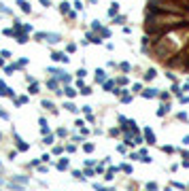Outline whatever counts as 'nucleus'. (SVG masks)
Segmentation results:
<instances>
[{"mask_svg": "<svg viewBox=\"0 0 189 191\" xmlns=\"http://www.w3.org/2000/svg\"><path fill=\"white\" fill-rule=\"evenodd\" d=\"M15 134V140H17V149H19V151H28L30 149V144L28 142H23L21 138H19V134H17V132H13Z\"/></svg>", "mask_w": 189, "mask_h": 191, "instance_id": "1", "label": "nucleus"}, {"mask_svg": "<svg viewBox=\"0 0 189 191\" xmlns=\"http://www.w3.org/2000/svg\"><path fill=\"white\" fill-rule=\"evenodd\" d=\"M51 60H53V62H64V64H66L70 58L66 55V53H53V55H51Z\"/></svg>", "mask_w": 189, "mask_h": 191, "instance_id": "2", "label": "nucleus"}, {"mask_svg": "<svg viewBox=\"0 0 189 191\" xmlns=\"http://www.w3.org/2000/svg\"><path fill=\"white\" fill-rule=\"evenodd\" d=\"M155 96H159V89H145V92H142V98H155Z\"/></svg>", "mask_w": 189, "mask_h": 191, "instance_id": "3", "label": "nucleus"}, {"mask_svg": "<svg viewBox=\"0 0 189 191\" xmlns=\"http://www.w3.org/2000/svg\"><path fill=\"white\" fill-rule=\"evenodd\" d=\"M17 4H19V9L23 13H30L32 11V6H30V2H26V0H17Z\"/></svg>", "mask_w": 189, "mask_h": 191, "instance_id": "4", "label": "nucleus"}, {"mask_svg": "<svg viewBox=\"0 0 189 191\" xmlns=\"http://www.w3.org/2000/svg\"><path fill=\"white\" fill-rule=\"evenodd\" d=\"M96 81H98V83H104V81H106V72H104L102 68L96 70Z\"/></svg>", "mask_w": 189, "mask_h": 191, "instance_id": "5", "label": "nucleus"}, {"mask_svg": "<svg viewBox=\"0 0 189 191\" xmlns=\"http://www.w3.org/2000/svg\"><path fill=\"white\" fill-rule=\"evenodd\" d=\"M145 138H147V142H149V144H153V142H155V136H153V132L149 130V127L145 130Z\"/></svg>", "mask_w": 189, "mask_h": 191, "instance_id": "6", "label": "nucleus"}, {"mask_svg": "<svg viewBox=\"0 0 189 191\" xmlns=\"http://www.w3.org/2000/svg\"><path fill=\"white\" fill-rule=\"evenodd\" d=\"M87 38L92 40V43H96V45L102 43V36H96V34H92V32H87Z\"/></svg>", "mask_w": 189, "mask_h": 191, "instance_id": "7", "label": "nucleus"}, {"mask_svg": "<svg viewBox=\"0 0 189 191\" xmlns=\"http://www.w3.org/2000/svg\"><path fill=\"white\" fill-rule=\"evenodd\" d=\"M47 43H60V34H45Z\"/></svg>", "mask_w": 189, "mask_h": 191, "instance_id": "8", "label": "nucleus"}, {"mask_svg": "<svg viewBox=\"0 0 189 191\" xmlns=\"http://www.w3.org/2000/svg\"><path fill=\"white\" fill-rule=\"evenodd\" d=\"M13 180H15V183H19V185H26V183H28V176L17 174V176H13Z\"/></svg>", "mask_w": 189, "mask_h": 191, "instance_id": "9", "label": "nucleus"}, {"mask_svg": "<svg viewBox=\"0 0 189 191\" xmlns=\"http://www.w3.org/2000/svg\"><path fill=\"white\" fill-rule=\"evenodd\" d=\"M38 123H41V132H43V134H49V125H47V121H45V119H38Z\"/></svg>", "mask_w": 189, "mask_h": 191, "instance_id": "10", "label": "nucleus"}, {"mask_svg": "<svg viewBox=\"0 0 189 191\" xmlns=\"http://www.w3.org/2000/svg\"><path fill=\"white\" fill-rule=\"evenodd\" d=\"M117 9H119V4L113 2V4H111V9H109V15H111V17H117Z\"/></svg>", "mask_w": 189, "mask_h": 191, "instance_id": "11", "label": "nucleus"}, {"mask_svg": "<svg viewBox=\"0 0 189 191\" xmlns=\"http://www.w3.org/2000/svg\"><path fill=\"white\" fill-rule=\"evenodd\" d=\"M60 11L64 13V15H68V13H70V4H68V2H62V4H60Z\"/></svg>", "mask_w": 189, "mask_h": 191, "instance_id": "12", "label": "nucleus"}, {"mask_svg": "<svg viewBox=\"0 0 189 191\" xmlns=\"http://www.w3.org/2000/svg\"><path fill=\"white\" fill-rule=\"evenodd\" d=\"M66 168H68V159L64 157V159H60V161H58V170H66Z\"/></svg>", "mask_w": 189, "mask_h": 191, "instance_id": "13", "label": "nucleus"}, {"mask_svg": "<svg viewBox=\"0 0 189 191\" xmlns=\"http://www.w3.org/2000/svg\"><path fill=\"white\" fill-rule=\"evenodd\" d=\"M9 189H15V191H23V185H17L15 180H11V183H9Z\"/></svg>", "mask_w": 189, "mask_h": 191, "instance_id": "14", "label": "nucleus"}, {"mask_svg": "<svg viewBox=\"0 0 189 191\" xmlns=\"http://www.w3.org/2000/svg\"><path fill=\"white\" fill-rule=\"evenodd\" d=\"M64 94H66L68 98H75V96H77V89H72V87H66V89H64Z\"/></svg>", "mask_w": 189, "mask_h": 191, "instance_id": "15", "label": "nucleus"}, {"mask_svg": "<svg viewBox=\"0 0 189 191\" xmlns=\"http://www.w3.org/2000/svg\"><path fill=\"white\" fill-rule=\"evenodd\" d=\"M28 102V96H21V98H15V104L17 106H21V104H26Z\"/></svg>", "mask_w": 189, "mask_h": 191, "instance_id": "16", "label": "nucleus"}, {"mask_svg": "<svg viewBox=\"0 0 189 191\" xmlns=\"http://www.w3.org/2000/svg\"><path fill=\"white\" fill-rule=\"evenodd\" d=\"M43 106H45V108H49V111H53V113H55V106H53V102H49V100H43Z\"/></svg>", "mask_w": 189, "mask_h": 191, "instance_id": "17", "label": "nucleus"}, {"mask_svg": "<svg viewBox=\"0 0 189 191\" xmlns=\"http://www.w3.org/2000/svg\"><path fill=\"white\" fill-rule=\"evenodd\" d=\"M17 68H19V64H11V66H6V68H4V72H6V75H11V72L17 70Z\"/></svg>", "mask_w": 189, "mask_h": 191, "instance_id": "18", "label": "nucleus"}, {"mask_svg": "<svg viewBox=\"0 0 189 191\" xmlns=\"http://www.w3.org/2000/svg\"><path fill=\"white\" fill-rule=\"evenodd\" d=\"M102 87L106 89V92H111V89L115 87V83H113V81H104V83H102Z\"/></svg>", "mask_w": 189, "mask_h": 191, "instance_id": "19", "label": "nucleus"}, {"mask_svg": "<svg viewBox=\"0 0 189 191\" xmlns=\"http://www.w3.org/2000/svg\"><path fill=\"white\" fill-rule=\"evenodd\" d=\"M130 100H132V96L125 94V89H121V102H130Z\"/></svg>", "mask_w": 189, "mask_h": 191, "instance_id": "20", "label": "nucleus"}, {"mask_svg": "<svg viewBox=\"0 0 189 191\" xmlns=\"http://www.w3.org/2000/svg\"><path fill=\"white\" fill-rule=\"evenodd\" d=\"M64 108H68L70 113H77V111H79V108H77V106H75L72 102H66V104H64Z\"/></svg>", "mask_w": 189, "mask_h": 191, "instance_id": "21", "label": "nucleus"}, {"mask_svg": "<svg viewBox=\"0 0 189 191\" xmlns=\"http://www.w3.org/2000/svg\"><path fill=\"white\" fill-rule=\"evenodd\" d=\"M100 36H104V38H109V36H111V30H109V28H100Z\"/></svg>", "mask_w": 189, "mask_h": 191, "instance_id": "22", "label": "nucleus"}, {"mask_svg": "<svg viewBox=\"0 0 189 191\" xmlns=\"http://www.w3.org/2000/svg\"><path fill=\"white\" fill-rule=\"evenodd\" d=\"M30 94H38V83H36V81L30 85Z\"/></svg>", "mask_w": 189, "mask_h": 191, "instance_id": "23", "label": "nucleus"}, {"mask_svg": "<svg viewBox=\"0 0 189 191\" xmlns=\"http://www.w3.org/2000/svg\"><path fill=\"white\" fill-rule=\"evenodd\" d=\"M45 144H51L53 142V134H45V140H43Z\"/></svg>", "mask_w": 189, "mask_h": 191, "instance_id": "24", "label": "nucleus"}, {"mask_svg": "<svg viewBox=\"0 0 189 191\" xmlns=\"http://www.w3.org/2000/svg\"><path fill=\"white\" fill-rule=\"evenodd\" d=\"M83 149H85V153H92V151H94V144L87 142V144H83Z\"/></svg>", "mask_w": 189, "mask_h": 191, "instance_id": "25", "label": "nucleus"}, {"mask_svg": "<svg viewBox=\"0 0 189 191\" xmlns=\"http://www.w3.org/2000/svg\"><path fill=\"white\" fill-rule=\"evenodd\" d=\"M166 113H168V106L164 104V106H161V108H159V111H157V115H159V117H164Z\"/></svg>", "mask_w": 189, "mask_h": 191, "instance_id": "26", "label": "nucleus"}, {"mask_svg": "<svg viewBox=\"0 0 189 191\" xmlns=\"http://www.w3.org/2000/svg\"><path fill=\"white\" fill-rule=\"evenodd\" d=\"M47 87H49V89H58V81H53V79H51L49 83H47Z\"/></svg>", "mask_w": 189, "mask_h": 191, "instance_id": "27", "label": "nucleus"}, {"mask_svg": "<svg viewBox=\"0 0 189 191\" xmlns=\"http://www.w3.org/2000/svg\"><path fill=\"white\" fill-rule=\"evenodd\" d=\"M153 77H155V70H149V72H147V75H145V81H151Z\"/></svg>", "mask_w": 189, "mask_h": 191, "instance_id": "28", "label": "nucleus"}, {"mask_svg": "<svg viewBox=\"0 0 189 191\" xmlns=\"http://www.w3.org/2000/svg\"><path fill=\"white\" fill-rule=\"evenodd\" d=\"M66 51H68V53H75V51H77V45H72V43H70L68 47H66Z\"/></svg>", "mask_w": 189, "mask_h": 191, "instance_id": "29", "label": "nucleus"}, {"mask_svg": "<svg viewBox=\"0 0 189 191\" xmlns=\"http://www.w3.org/2000/svg\"><path fill=\"white\" fill-rule=\"evenodd\" d=\"M45 34H47V32H36V34H34V38H36V40H43Z\"/></svg>", "mask_w": 189, "mask_h": 191, "instance_id": "30", "label": "nucleus"}, {"mask_svg": "<svg viewBox=\"0 0 189 191\" xmlns=\"http://www.w3.org/2000/svg\"><path fill=\"white\" fill-rule=\"evenodd\" d=\"M81 94H83V96H89V94H92V89H89V87H81Z\"/></svg>", "mask_w": 189, "mask_h": 191, "instance_id": "31", "label": "nucleus"}, {"mask_svg": "<svg viewBox=\"0 0 189 191\" xmlns=\"http://www.w3.org/2000/svg\"><path fill=\"white\" fill-rule=\"evenodd\" d=\"M92 28H94V30H98V32H100V28H102V26H100V21H92Z\"/></svg>", "mask_w": 189, "mask_h": 191, "instance_id": "32", "label": "nucleus"}, {"mask_svg": "<svg viewBox=\"0 0 189 191\" xmlns=\"http://www.w3.org/2000/svg\"><path fill=\"white\" fill-rule=\"evenodd\" d=\"M85 75H87V72H85V68H81V70H79V72H77V77H79V79H83V77H85Z\"/></svg>", "mask_w": 189, "mask_h": 191, "instance_id": "33", "label": "nucleus"}, {"mask_svg": "<svg viewBox=\"0 0 189 191\" xmlns=\"http://www.w3.org/2000/svg\"><path fill=\"white\" fill-rule=\"evenodd\" d=\"M21 30H23V32H32V26L26 23V26H21Z\"/></svg>", "mask_w": 189, "mask_h": 191, "instance_id": "34", "label": "nucleus"}, {"mask_svg": "<svg viewBox=\"0 0 189 191\" xmlns=\"http://www.w3.org/2000/svg\"><path fill=\"white\" fill-rule=\"evenodd\" d=\"M121 70H123V72H128V70H130V64H128V62H123V64H121Z\"/></svg>", "mask_w": 189, "mask_h": 191, "instance_id": "35", "label": "nucleus"}, {"mask_svg": "<svg viewBox=\"0 0 189 191\" xmlns=\"http://www.w3.org/2000/svg\"><path fill=\"white\" fill-rule=\"evenodd\" d=\"M125 21V17L123 15H119V17H115V23H123Z\"/></svg>", "mask_w": 189, "mask_h": 191, "instance_id": "36", "label": "nucleus"}, {"mask_svg": "<svg viewBox=\"0 0 189 191\" xmlns=\"http://www.w3.org/2000/svg\"><path fill=\"white\" fill-rule=\"evenodd\" d=\"M140 89H142V87H140V83H136V85H134V87H132V92H134V94H138V92H140Z\"/></svg>", "mask_w": 189, "mask_h": 191, "instance_id": "37", "label": "nucleus"}, {"mask_svg": "<svg viewBox=\"0 0 189 191\" xmlns=\"http://www.w3.org/2000/svg\"><path fill=\"white\" fill-rule=\"evenodd\" d=\"M66 134H68V132L64 130V127H60V130H58V136H66Z\"/></svg>", "mask_w": 189, "mask_h": 191, "instance_id": "38", "label": "nucleus"}, {"mask_svg": "<svg viewBox=\"0 0 189 191\" xmlns=\"http://www.w3.org/2000/svg\"><path fill=\"white\" fill-rule=\"evenodd\" d=\"M17 64H19V68H21V66H26V64H28V60H26V58H21V60L17 62Z\"/></svg>", "mask_w": 189, "mask_h": 191, "instance_id": "39", "label": "nucleus"}, {"mask_svg": "<svg viewBox=\"0 0 189 191\" xmlns=\"http://www.w3.org/2000/svg\"><path fill=\"white\" fill-rule=\"evenodd\" d=\"M0 117H2V119H9V113H4L2 108H0Z\"/></svg>", "mask_w": 189, "mask_h": 191, "instance_id": "40", "label": "nucleus"}, {"mask_svg": "<svg viewBox=\"0 0 189 191\" xmlns=\"http://www.w3.org/2000/svg\"><path fill=\"white\" fill-rule=\"evenodd\" d=\"M41 4H43V6H49L51 2H49V0H41Z\"/></svg>", "mask_w": 189, "mask_h": 191, "instance_id": "41", "label": "nucleus"}, {"mask_svg": "<svg viewBox=\"0 0 189 191\" xmlns=\"http://www.w3.org/2000/svg\"><path fill=\"white\" fill-rule=\"evenodd\" d=\"M0 183H2V180H0Z\"/></svg>", "mask_w": 189, "mask_h": 191, "instance_id": "42", "label": "nucleus"}]
</instances>
